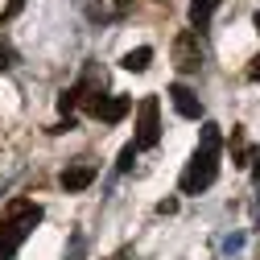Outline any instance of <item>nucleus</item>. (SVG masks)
I'll use <instances>...</instances> for the list:
<instances>
[{
	"label": "nucleus",
	"mask_w": 260,
	"mask_h": 260,
	"mask_svg": "<svg viewBox=\"0 0 260 260\" xmlns=\"http://www.w3.org/2000/svg\"><path fill=\"white\" fill-rule=\"evenodd\" d=\"M219 145H223V137H219V124H203V141H199V153L190 157V166L182 170V194H203L207 186H215V178H219Z\"/></svg>",
	"instance_id": "f257e3e1"
},
{
	"label": "nucleus",
	"mask_w": 260,
	"mask_h": 260,
	"mask_svg": "<svg viewBox=\"0 0 260 260\" xmlns=\"http://www.w3.org/2000/svg\"><path fill=\"white\" fill-rule=\"evenodd\" d=\"M38 223H42V207L34 199H13L0 215V260H17V248L34 236Z\"/></svg>",
	"instance_id": "f03ea898"
},
{
	"label": "nucleus",
	"mask_w": 260,
	"mask_h": 260,
	"mask_svg": "<svg viewBox=\"0 0 260 260\" xmlns=\"http://www.w3.org/2000/svg\"><path fill=\"white\" fill-rule=\"evenodd\" d=\"M137 149H153L161 141V104L157 95H145V100L137 104V133H133Z\"/></svg>",
	"instance_id": "7ed1b4c3"
},
{
	"label": "nucleus",
	"mask_w": 260,
	"mask_h": 260,
	"mask_svg": "<svg viewBox=\"0 0 260 260\" xmlns=\"http://www.w3.org/2000/svg\"><path fill=\"white\" fill-rule=\"evenodd\" d=\"M83 108H87L95 120H104V124H120L128 112H133V100H128V95H100V91H95Z\"/></svg>",
	"instance_id": "20e7f679"
},
{
	"label": "nucleus",
	"mask_w": 260,
	"mask_h": 260,
	"mask_svg": "<svg viewBox=\"0 0 260 260\" xmlns=\"http://www.w3.org/2000/svg\"><path fill=\"white\" fill-rule=\"evenodd\" d=\"M174 67L182 75H194L203 67V46H199V34H194V29H182L174 38Z\"/></svg>",
	"instance_id": "39448f33"
},
{
	"label": "nucleus",
	"mask_w": 260,
	"mask_h": 260,
	"mask_svg": "<svg viewBox=\"0 0 260 260\" xmlns=\"http://www.w3.org/2000/svg\"><path fill=\"white\" fill-rule=\"evenodd\" d=\"M62 190H67V194H79V190H87L91 182H95V166H91V161H75V166H67V170H62Z\"/></svg>",
	"instance_id": "423d86ee"
},
{
	"label": "nucleus",
	"mask_w": 260,
	"mask_h": 260,
	"mask_svg": "<svg viewBox=\"0 0 260 260\" xmlns=\"http://www.w3.org/2000/svg\"><path fill=\"white\" fill-rule=\"evenodd\" d=\"M170 100H174V108H178V116H182V120H199V116H203L199 95H194L186 83H174V87H170Z\"/></svg>",
	"instance_id": "0eeeda50"
},
{
	"label": "nucleus",
	"mask_w": 260,
	"mask_h": 260,
	"mask_svg": "<svg viewBox=\"0 0 260 260\" xmlns=\"http://www.w3.org/2000/svg\"><path fill=\"white\" fill-rule=\"evenodd\" d=\"M215 5H219V0H190V25H194V34H203V29L211 25Z\"/></svg>",
	"instance_id": "6e6552de"
},
{
	"label": "nucleus",
	"mask_w": 260,
	"mask_h": 260,
	"mask_svg": "<svg viewBox=\"0 0 260 260\" xmlns=\"http://www.w3.org/2000/svg\"><path fill=\"white\" fill-rule=\"evenodd\" d=\"M149 62H153V50H149V46H137V50H128V54L120 58V67L133 71V75H141V71H149Z\"/></svg>",
	"instance_id": "1a4fd4ad"
},
{
	"label": "nucleus",
	"mask_w": 260,
	"mask_h": 260,
	"mask_svg": "<svg viewBox=\"0 0 260 260\" xmlns=\"http://www.w3.org/2000/svg\"><path fill=\"white\" fill-rule=\"evenodd\" d=\"M248 157H256V153L244 141V128H232V161H236V166H248Z\"/></svg>",
	"instance_id": "9d476101"
},
{
	"label": "nucleus",
	"mask_w": 260,
	"mask_h": 260,
	"mask_svg": "<svg viewBox=\"0 0 260 260\" xmlns=\"http://www.w3.org/2000/svg\"><path fill=\"white\" fill-rule=\"evenodd\" d=\"M137 153H141V149H137V141H128V145L120 149V161H116V170H120V174H124V170H133V161H137Z\"/></svg>",
	"instance_id": "9b49d317"
},
{
	"label": "nucleus",
	"mask_w": 260,
	"mask_h": 260,
	"mask_svg": "<svg viewBox=\"0 0 260 260\" xmlns=\"http://www.w3.org/2000/svg\"><path fill=\"white\" fill-rule=\"evenodd\" d=\"M13 62H17L13 46H0V75H5V71H13Z\"/></svg>",
	"instance_id": "f8f14e48"
},
{
	"label": "nucleus",
	"mask_w": 260,
	"mask_h": 260,
	"mask_svg": "<svg viewBox=\"0 0 260 260\" xmlns=\"http://www.w3.org/2000/svg\"><path fill=\"white\" fill-rule=\"evenodd\" d=\"M21 9H25V0H9V5H5V13H0V21H13Z\"/></svg>",
	"instance_id": "ddd939ff"
},
{
	"label": "nucleus",
	"mask_w": 260,
	"mask_h": 260,
	"mask_svg": "<svg viewBox=\"0 0 260 260\" xmlns=\"http://www.w3.org/2000/svg\"><path fill=\"white\" fill-rule=\"evenodd\" d=\"M252 21H256V29H260V9H256V17H252ZM248 75H252V79L260 83V54L252 58V67H248Z\"/></svg>",
	"instance_id": "4468645a"
},
{
	"label": "nucleus",
	"mask_w": 260,
	"mask_h": 260,
	"mask_svg": "<svg viewBox=\"0 0 260 260\" xmlns=\"http://www.w3.org/2000/svg\"><path fill=\"white\" fill-rule=\"evenodd\" d=\"M157 211H161V215H174V211H178V199H166V203H161Z\"/></svg>",
	"instance_id": "2eb2a0df"
},
{
	"label": "nucleus",
	"mask_w": 260,
	"mask_h": 260,
	"mask_svg": "<svg viewBox=\"0 0 260 260\" xmlns=\"http://www.w3.org/2000/svg\"><path fill=\"white\" fill-rule=\"evenodd\" d=\"M252 161H256V166H252V182H256V186H260V153H256V157H252Z\"/></svg>",
	"instance_id": "dca6fc26"
}]
</instances>
